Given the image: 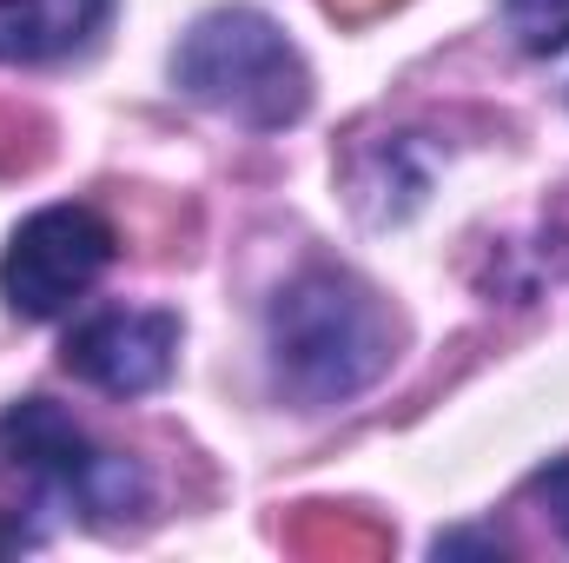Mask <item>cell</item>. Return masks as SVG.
<instances>
[{
  "label": "cell",
  "instance_id": "6da1fadb",
  "mask_svg": "<svg viewBox=\"0 0 569 563\" xmlns=\"http://www.w3.org/2000/svg\"><path fill=\"white\" fill-rule=\"evenodd\" d=\"M146 504V471L120 451L87 444V431L47 398L0 418V557L40 544V511H80L93 524Z\"/></svg>",
  "mask_w": 569,
  "mask_h": 563
},
{
  "label": "cell",
  "instance_id": "7a4b0ae2",
  "mask_svg": "<svg viewBox=\"0 0 569 563\" xmlns=\"http://www.w3.org/2000/svg\"><path fill=\"white\" fill-rule=\"evenodd\" d=\"M266 345H272V378L284 398H298L305 412H325V405L358 398L391 365L398 318L351 273L311 266L272 298Z\"/></svg>",
  "mask_w": 569,
  "mask_h": 563
},
{
  "label": "cell",
  "instance_id": "3957f363",
  "mask_svg": "<svg viewBox=\"0 0 569 563\" xmlns=\"http://www.w3.org/2000/svg\"><path fill=\"white\" fill-rule=\"evenodd\" d=\"M172 80L199 107L259 134H279L311 107V73L298 47L259 7H212L206 20H192V33L172 53Z\"/></svg>",
  "mask_w": 569,
  "mask_h": 563
},
{
  "label": "cell",
  "instance_id": "277c9868",
  "mask_svg": "<svg viewBox=\"0 0 569 563\" xmlns=\"http://www.w3.org/2000/svg\"><path fill=\"white\" fill-rule=\"evenodd\" d=\"M113 266V226L93 206H47L20 219L0 259V298L13 318H60Z\"/></svg>",
  "mask_w": 569,
  "mask_h": 563
},
{
  "label": "cell",
  "instance_id": "5b68a950",
  "mask_svg": "<svg viewBox=\"0 0 569 563\" xmlns=\"http://www.w3.org/2000/svg\"><path fill=\"white\" fill-rule=\"evenodd\" d=\"M172 358H179V318L172 312H100L60 345V365L107 398L159 392L172 378Z\"/></svg>",
  "mask_w": 569,
  "mask_h": 563
},
{
  "label": "cell",
  "instance_id": "8992f818",
  "mask_svg": "<svg viewBox=\"0 0 569 563\" xmlns=\"http://www.w3.org/2000/svg\"><path fill=\"white\" fill-rule=\"evenodd\" d=\"M113 0H0V60L33 67L87 47Z\"/></svg>",
  "mask_w": 569,
  "mask_h": 563
},
{
  "label": "cell",
  "instance_id": "52a82bcc",
  "mask_svg": "<svg viewBox=\"0 0 569 563\" xmlns=\"http://www.w3.org/2000/svg\"><path fill=\"white\" fill-rule=\"evenodd\" d=\"M284 544L298 557H338V563H378L391 557V531L358 517V511H331V504H305L291 524H284Z\"/></svg>",
  "mask_w": 569,
  "mask_h": 563
},
{
  "label": "cell",
  "instance_id": "ba28073f",
  "mask_svg": "<svg viewBox=\"0 0 569 563\" xmlns=\"http://www.w3.org/2000/svg\"><path fill=\"white\" fill-rule=\"evenodd\" d=\"M503 13L530 53H563L569 47V0H503Z\"/></svg>",
  "mask_w": 569,
  "mask_h": 563
},
{
  "label": "cell",
  "instance_id": "9c48e42d",
  "mask_svg": "<svg viewBox=\"0 0 569 563\" xmlns=\"http://www.w3.org/2000/svg\"><path fill=\"white\" fill-rule=\"evenodd\" d=\"M47 159V120L27 107H0V172H33Z\"/></svg>",
  "mask_w": 569,
  "mask_h": 563
},
{
  "label": "cell",
  "instance_id": "30bf717a",
  "mask_svg": "<svg viewBox=\"0 0 569 563\" xmlns=\"http://www.w3.org/2000/svg\"><path fill=\"white\" fill-rule=\"evenodd\" d=\"M530 491H537L543 517H550V524H557V531L569 537V457H557L550 471H537V484H530Z\"/></svg>",
  "mask_w": 569,
  "mask_h": 563
},
{
  "label": "cell",
  "instance_id": "8fae6325",
  "mask_svg": "<svg viewBox=\"0 0 569 563\" xmlns=\"http://www.w3.org/2000/svg\"><path fill=\"white\" fill-rule=\"evenodd\" d=\"M391 7H398V0H325V13H338V20H351V27H358V20L391 13Z\"/></svg>",
  "mask_w": 569,
  "mask_h": 563
}]
</instances>
